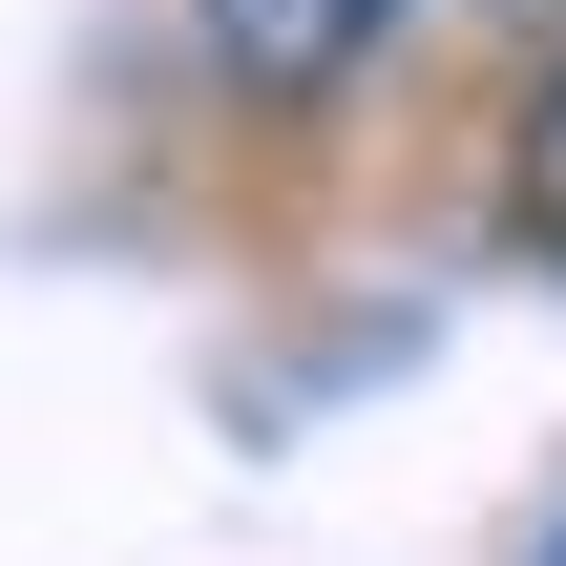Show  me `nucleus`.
I'll list each match as a JSON object with an SVG mask.
<instances>
[{
	"instance_id": "obj_1",
	"label": "nucleus",
	"mask_w": 566,
	"mask_h": 566,
	"mask_svg": "<svg viewBox=\"0 0 566 566\" xmlns=\"http://www.w3.org/2000/svg\"><path fill=\"white\" fill-rule=\"evenodd\" d=\"M378 21H399V0H210V42H231V84H273V105H294V84H336V63H357Z\"/></svg>"
},
{
	"instance_id": "obj_3",
	"label": "nucleus",
	"mask_w": 566,
	"mask_h": 566,
	"mask_svg": "<svg viewBox=\"0 0 566 566\" xmlns=\"http://www.w3.org/2000/svg\"><path fill=\"white\" fill-rule=\"evenodd\" d=\"M525 566H566V525H546V546H525Z\"/></svg>"
},
{
	"instance_id": "obj_2",
	"label": "nucleus",
	"mask_w": 566,
	"mask_h": 566,
	"mask_svg": "<svg viewBox=\"0 0 566 566\" xmlns=\"http://www.w3.org/2000/svg\"><path fill=\"white\" fill-rule=\"evenodd\" d=\"M504 231H525V252L566 273V63L525 84V126H504Z\"/></svg>"
}]
</instances>
